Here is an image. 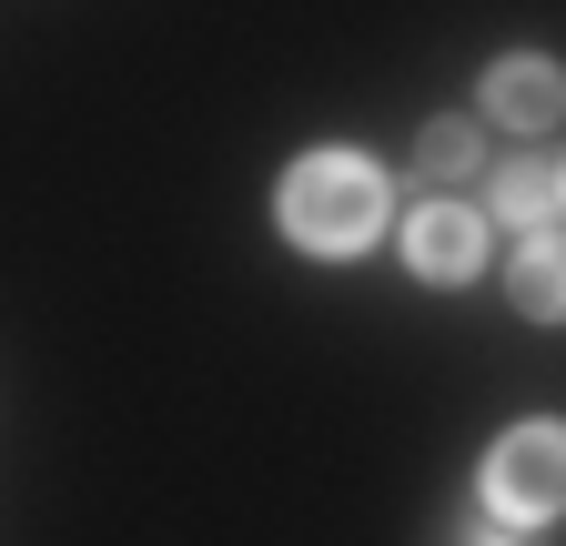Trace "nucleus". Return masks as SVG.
Segmentation results:
<instances>
[{"label": "nucleus", "instance_id": "423d86ee", "mask_svg": "<svg viewBox=\"0 0 566 546\" xmlns=\"http://www.w3.org/2000/svg\"><path fill=\"white\" fill-rule=\"evenodd\" d=\"M566 213V182L546 172V162H506V172H495V223H556Z\"/></svg>", "mask_w": 566, "mask_h": 546}, {"label": "nucleus", "instance_id": "0eeeda50", "mask_svg": "<svg viewBox=\"0 0 566 546\" xmlns=\"http://www.w3.org/2000/svg\"><path fill=\"white\" fill-rule=\"evenodd\" d=\"M415 162H424V172H436V182H455V172H475V132H465V122H436V132H424V143H415Z\"/></svg>", "mask_w": 566, "mask_h": 546}, {"label": "nucleus", "instance_id": "39448f33", "mask_svg": "<svg viewBox=\"0 0 566 546\" xmlns=\"http://www.w3.org/2000/svg\"><path fill=\"white\" fill-rule=\"evenodd\" d=\"M506 294H516L536 324H566V243H556V233H526V243H516Z\"/></svg>", "mask_w": 566, "mask_h": 546}, {"label": "nucleus", "instance_id": "6e6552de", "mask_svg": "<svg viewBox=\"0 0 566 546\" xmlns=\"http://www.w3.org/2000/svg\"><path fill=\"white\" fill-rule=\"evenodd\" d=\"M465 546H516V536L506 526H465Z\"/></svg>", "mask_w": 566, "mask_h": 546}, {"label": "nucleus", "instance_id": "7ed1b4c3", "mask_svg": "<svg viewBox=\"0 0 566 546\" xmlns=\"http://www.w3.org/2000/svg\"><path fill=\"white\" fill-rule=\"evenodd\" d=\"M405 263L424 273V284H465V273L485 263V223L465 213V202H424V213L405 223Z\"/></svg>", "mask_w": 566, "mask_h": 546}, {"label": "nucleus", "instance_id": "1a4fd4ad", "mask_svg": "<svg viewBox=\"0 0 566 546\" xmlns=\"http://www.w3.org/2000/svg\"><path fill=\"white\" fill-rule=\"evenodd\" d=\"M556 182H566V172H556Z\"/></svg>", "mask_w": 566, "mask_h": 546}, {"label": "nucleus", "instance_id": "f257e3e1", "mask_svg": "<svg viewBox=\"0 0 566 546\" xmlns=\"http://www.w3.org/2000/svg\"><path fill=\"white\" fill-rule=\"evenodd\" d=\"M283 233L304 253H365L385 233V172L365 153H304L283 172Z\"/></svg>", "mask_w": 566, "mask_h": 546}, {"label": "nucleus", "instance_id": "20e7f679", "mask_svg": "<svg viewBox=\"0 0 566 546\" xmlns=\"http://www.w3.org/2000/svg\"><path fill=\"white\" fill-rule=\"evenodd\" d=\"M485 112L506 122V132H546V122L566 112V82H556V61H536V51L495 61V72H485Z\"/></svg>", "mask_w": 566, "mask_h": 546}, {"label": "nucleus", "instance_id": "f03ea898", "mask_svg": "<svg viewBox=\"0 0 566 546\" xmlns=\"http://www.w3.org/2000/svg\"><path fill=\"white\" fill-rule=\"evenodd\" d=\"M485 506L495 516H566V426H516L485 455Z\"/></svg>", "mask_w": 566, "mask_h": 546}]
</instances>
